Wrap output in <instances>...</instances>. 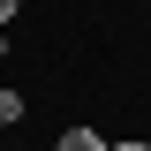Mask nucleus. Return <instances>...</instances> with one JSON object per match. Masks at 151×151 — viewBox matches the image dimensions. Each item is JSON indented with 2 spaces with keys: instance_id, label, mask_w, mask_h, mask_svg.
Wrapping results in <instances>:
<instances>
[{
  "instance_id": "obj_1",
  "label": "nucleus",
  "mask_w": 151,
  "mask_h": 151,
  "mask_svg": "<svg viewBox=\"0 0 151 151\" xmlns=\"http://www.w3.org/2000/svg\"><path fill=\"white\" fill-rule=\"evenodd\" d=\"M53 151H113V136H106V129H91V121H68V129L53 136Z\"/></svg>"
},
{
  "instance_id": "obj_2",
  "label": "nucleus",
  "mask_w": 151,
  "mask_h": 151,
  "mask_svg": "<svg viewBox=\"0 0 151 151\" xmlns=\"http://www.w3.org/2000/svg\"><path fill=\"white\" fill-rule=\"evenodd\" d=\"M23 113H30V98H23V91H15V83H0V129H15Z\"/></svg>"
},
{
  "instance_id": "obj_3",
  "label": "nucleus",
  "mask_w": 151,
  "mask_h": 151,
  "mask_svg": "<svg viewBox=\"0 0 151 151\" xmlns=\"http://www.w3.org/2000/svg\"><path fill=\"white\" fill-rule=\"evenodd\" d=\"M23 8H30V0H0V30H15V23H23Z\"/></svg>"
},
{
  "instance_id": "obj_4",
  "label": "nucleus",
  "mask_w": 151,
  "mask_h": 151,
  "mask_svg": "<svg viewBox=\"0 0 151 151\" xmlns=\"http://www.w3.org/2000/svg\"><path fill=\"white\" fill-rule=\"evenodd\" d=\"M113 151H151V136H113Z\"/></svg>"
},
{
  "instance_id": "obj_5",
  "label": "nucleus",
  "mask_w": 151,
  "mask_h": 151,
  "mask_svg": "<svg viewBox=\"0 0 151 151\" xmlns=\"http://www.w3.org/2000/svg\"><path fill=\"white\" fill-rule=\"evenodd\" d=\"M8 45H15V30H0V60H8Z\"/></svg>"
}]
</instances>
